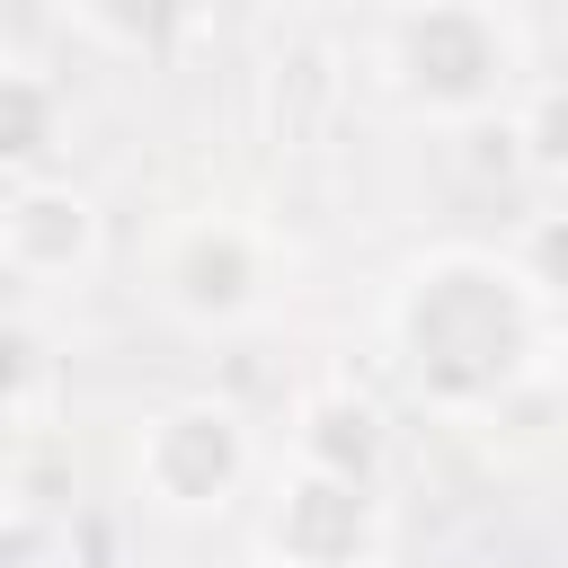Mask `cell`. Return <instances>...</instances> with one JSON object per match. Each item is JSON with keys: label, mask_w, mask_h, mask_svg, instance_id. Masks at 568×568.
<instances>
[{"label": "cell", "mask_w": 568, "mask_h": 568, "mask_svg": "<svg viewBox=\"0 0 568 568\" xmlns=\"http://www.w3.org/2000/svg\"><path fill=\"white\" fill-rule=\"evenodd\" d=\"M532 337H541V284L524 275V257L497 266L488 248H444L417 257L390 302V346L435 408L497 399L532 364Z\"/></svg>", "instance_id": "6da1fadb"}, {"label": "cell", "mask_w": 568, "mask_h": 568, "mask_svg": "<svg viewBox=\"0 0 568 568\" xmlns=\"http://www.w3.org/2000/svg\"><path fill=\"white\" fill-rule=\"evenodd\" d=\"M382 71L417 115H488L515 89V27L497 0H408L382 36Z\"/></svg>", "instance_id": "7a4b0ae2"}, {"label": "cell", "mask_w": 568, "mask_h": 568, "mask_svg": "<svg viewBox=\"0 0 568 568\" xmlns=\"http://www.w3.org/2000/svg\"><path fill=\"white\" fill-rule=\"evenodd\" d=\"M133 479L151 506L169 515H213L240 479H248V426L222 408V399H178L142 426L133 444Z\"/></svg>", "instance_id": "3957f363"}, {"label": "cell", "mask_w": 568, "mask_h": 568, "mask_svg": "<svg viewBox=\"0 0 568 568\" xmlns=\"http://www.w3.org/2000/svg\"><path fill=\"white\" fill-rule=\"evenodd\" d=\"M160 302L178 320H195V328L248 320L266 302V248H257V231H240L222 213L169 231V248H160Z\"/></svg>", "instance_id": "277c9868"}, {"label": "cell", "mask_w": 568, "mask_h": 568, "mask_svg": "<svg viewBox=\"0 0 568 568\" xmlns=\"http://www.w3.org/2000/svg\"><path fill=\"white\" fill-rule=\"evenodd\" d=\"M0 266L9 284H71L98 266V204L71 178H9L0 195Z\"/></svg>", "instance_id": "5b68a950"}, {"label": "cell", "mask_w": 568, "mask_h": 568, "mask_svg": "<svg viewBox=\"0 0 568 568\" xmlns=\"http://www.w3.org/2000/svg\"><path fill=\"white\" fill-rule=\"evenodd\" d=\"M373 541H382L373 488L337 470H302L266 515V559H293V568H364Z\"/></svg>", "instance_id": "8992f818"}, {"label": "cell", "mask_w": 568, "mask_h": 568, "mask_svg": "<svg viewBox=\"0 0 568 568\" xmlns=\"http://www.w3.org/2000/svg\"><path fill=\"white\" fill-rule=\"evenodd\" d=\"M53 133H62V89L18 62L0 80V160H9V178H53L44 169L53 160Z\"/></svg>", "instance_id": "52a82bcc"}, {"label": "cell", "mask_w": 568, "mask_h": 568, "mask_svg": "<svg viewBox=\"0 0 568 568\" xmlns=\"http://www.w3.org/2000/svg\"><path fill=\"white\" fill-rule=\"evenodd\" d=\"M98 44H115V53H160V44H178L186 27H195V9L204 0H62Z\"/></svg>", "instance_id": "ba28073f"}, {"label": "cell", "mask_w": 568, "mask_h": 568, "mask_svg": "<svg viewBox=\"0 0 568 568\" xmlns=\"http://www.w3.org/2000/svg\"><path fill=\"white\" fill-rule=\"evenodd\" d=\"M44 382H53V364H44L36 320H9V417H18L27 435L44 426Z\"/></svg>", "instance_id": "9c48e42d"}, {"label": "cell", "mask_w": 568, "mask_h": 568, "mask_svg": "<svg viewBox=\"0 0 568 568\" xmlns=\"http://www.w3.org/2000/svg\"><path fill=\"white\" fill-rule=\"evenodd\" d=\"M524 275H532L541 293H568V213H550V222L524 240Z\"/></svg>", "instance_id": "30bf717a"}, {"label": "cell", "mask_w": 568, "mask_h": 568, "mask_svg": "<svg viewBox=\"0 0 568 568\" xmlns=\"http://www.w3.org/2000/svg\"><path fill=\"white\" fill-rule=\"evenodd\" d=\"M532 160H541L550 178H568V89L541 98V115H532Z\"/></svg>", "instance_id": "8fae6325"}, {"label": "cell", "mask_w": 568, "mask_h": 568, "mask_svg": "<svg viewBox=\"0 0 568 568\" xmlns=\"http://www.w3.org/2000/svg\"><path fill=\"white\" fill-rule=\"evenodd\" d=\"M248 568H293V559H248Z\"/></svg>", "instance_id": "7c38bea8"}, {"label": "cell", "mask_w": 568, "mask_h": 568, "mask_svg": "<svg viewBox=\"0 0 568 568\" xmlns=\"http://www.w3.org/2000/svg\"><path fill=\"white\" fill-rule=\"evenodd\" d=\"M18 568H44V559H27V550H18Z\"/></svg>", "instance_id": "4fadbf2b"}]
</instances>
